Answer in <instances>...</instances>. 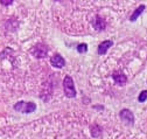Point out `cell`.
Segmentation results:
<instances>
[{"instance_id":"obj_2","label":"cell","mask_w":147,"mask_h":139,"mask_svg":"<svg viewBox=\"0 0 147 139\" xmlns=\"http://www.w3.org/2000/svg\"><path fill=\"white\" fill-rule=\"evenodd\" d=\"M63 89H64V95L68 98H74L76 96V89L75 84H74V80L70 76H65L63 80Z\"/></svg>"},{"instance_id":"obj_10","label":"cell","mask_w":147,"mask_h":139,"mask_svg":"<svg viewBox=\"0 0 147 139\" xmlns=\"http://www.w3.org/2000/svg\"><path fill=\"white\" fill-rule=\"evenodd\" d=\"M100 133H102L100 126H98V125H92L91 126V134H92V137H99Z\"/></svg>"},{"instance_id":"obj_8","label":"cell","mask_w":147,"mask_h":139,"mask_svg":"<svg viewBox=\"0 0 147 139\" xmlns=\"http://www.w3.org/2000/svg\"><path fill=\"white\" fill-rule=\"evenodd\" d=\"M111 46H113V42L111 40H106V41H103L99 46H98V54L99 55H104L106 54V51L111 48Z\"/></svg>"},{"instance_id":"obj_11","label":"cell","mask_w":147,"mask_h":139,"mask_svg":"<svg viewBox=\"0 0 147 139\" xmlns=\"http://www.w3.org/2000/svg\"><path fill=\"white\" fill-rule=\"evenodd\" d=\"M77 51H78V53H81V54L86 53V51H88V45H85V43L78 45L77 46Z\"/></svg>"},{"instance_id":"obj_13","label":"cell","mask_w":147,"mask_h":139,"mask_svg":"<svg viewBox=\"0 0 147 139\" xmlns=\"http://www.w3.org/2000/svg\"><path fill=\"white\" fill-rule=\"evenodd\" d=\"M0 4H1V5H5V6H8V5H12V4H13V1H12V0H9V1L3 0V1H0Z\"/></svg>"},{"instance_id":"obj_9","label":"cell","mask_w":147,"mask_h":139,"mask_svg":"<svg viewBox=\"0 0 147 139\" xmlns=\"http://www.w3.org/2000/svg\"><path fill=\"white\" fill-rule=\"evenodd\" d=\"M146 7H145V5H141V6H139L134 12H133V14L131 15V18H130V20L131 21H136L137 19H138V16L144 12V9H145Z\"/></svg>"},{"instance_id":"obj_12","label":"cell","mask_w":147,"mask_h":139,"mask_svg":"<svg viewBox=\"0 0 147 139\" xmlns=\"http://www.w3.org/2000/svg\"><path fill=\"white\" fill-rule=\"evenodd\" d=\"M146 99H147V90H144V91H142V92L139 95V97H138V101L142 103V102H145Z\"/></svg>"},{"instance_id":"obj_7","label":"cell","mask_w":147,"mask_h":139,"mask_svg":"<svg viewBox=\"0 0 147 139\" xmlns=\"http://www.w3.org/2000/svg\"><path fill=\"white\" fill-rule=\"evenodd\" d=\"M112 77L115 80V82L118 84V85H124L126 84L127 82V77L125 76V74H123L121 72H115L112 74Z\"/></svg>"},{"instance_id":"obj_1","label":"cell","mask_w":147,"mask_h":139,"mask_svg":"<svg viewBox=\"0 0 147 139\" xmlns=\"http://www.w3.org/2000/svg\"><path fill=\"white\" fill-rule=\"evenodd\" d=\"M14 110L19 111V112H24V113H30L34 112L36 110V104L34 102H25V101H20L14 104Z\"/></svg>"},{"instance_id":"obj_5","label":"cell","mask_w":147,"mask_h":139,"mask_svg":"<svg viewBox=\"0 0 147 139\" xmlns=\"http://www.w3.org/2000/svg\"><path fill=\"white\" fill-rule=\"evenodd\" d=\"M50 63L55 68H63L65 64V60L60 54H55L54 56L50 57Z\"/></svg>"},{"instance_id":"obj_3","label":"cell","mask_w":147,"mask_h":139,"mask_svg":"<svg viewBox=\"0 0 147 139\" xmlns=\"http://www.w3.org/2000/svg\"><path fill=\"white\" fill-rule=\"evenodd\" d=\"M30 53H32L36 59H43V57H46L47 54H48V47H47L46 45H42V43L36 45V46H34V47L30 49Z\"/></svg>"},{"instance_id":"obj_4","label":"cell","mask_w":147,"mask_h":139,"mask_svg":"<svg viewBox=\"0 0 147 139\" xmlns=\"http://www.w3.org/2000/svg\"><path fill=\"white\" fill-rule=\"evenodd\" d=\"M119 117L121 118V120H124L128 125H133V123H134V116H133L132 111H130L128 109H123L119 113Z\"/></svg>"},{"instance_id":"obj_6","label":"cell","mask_w":147,"mask_h":139,"mask_svg":"<svg viewBox=\"0 0 147 139\" xmlns=\"http://www.w3.org/2000/svg\"><path fill=\"white\" fill-rule=\"evenodd\" d=\"M92 25H94V28H95L96 30H98V32L104 30L105 27H106V22H105V20L102 18V16H99V15H97L96 18L94 19Z\"/></svg>"}]
</instances>
